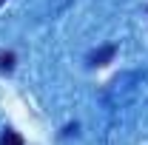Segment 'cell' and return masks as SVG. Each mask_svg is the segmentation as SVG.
Listing matches in <instances>:
<instances>
[{"label":"cell","instance_id":"6da1fadb","mask_svg":"<svg viewBox=\"0 0 148 145\" xmlns=\"http://www.w3.org/2000/svg\"><path fill=\"white\" fill-rule=\"evenodd\" d=\"M114 54H117V46H114V43H108V46H103V49H97V51H91V54H88V66H91V68L108 66L111 60H114Z\"/></svg>","mask_w":148,"mask_h":145},{"label":"cell","instance_id":"3957f363","mask_svg":"<svg viewBox=\"0 0 148 145\" xmlns=\"http://www.w3.org/2000/svg\"><path fill=\"white\" fill-rule=\"evenodd\" d=\"M14 60H17L14 51H3V54H0V71H12V68H14Z\"/></svg>","mask_w":148,"mask_h":145},{"label":"cell","instance_id":"7a4b0ae2","mask_svg":"<svg viewBox=\"0 0 148 145\" xmlns=\"http://www.w3.org/2000/svg\"><path fill=\"white\" fill-rule=\"evenodd\" d=\"M0 145H23V137H20L17 131H12V128H6V131L0 134Z\"/></svg>","mask_w":148,"mask_h":145},{"label":"cell","instance_id":"277c9868","mask_svg":"<svg viewBox=\"0 0 148 145\" xmlns=\"http://www.w3.org/2000/svg\"><path fill=\"white\" fill-rule=\"evenodd\" d=\"M3 3H6V0H0V6H3Z\"/></svg>","mask_w":148,"mask_h":145}]
</instances>
